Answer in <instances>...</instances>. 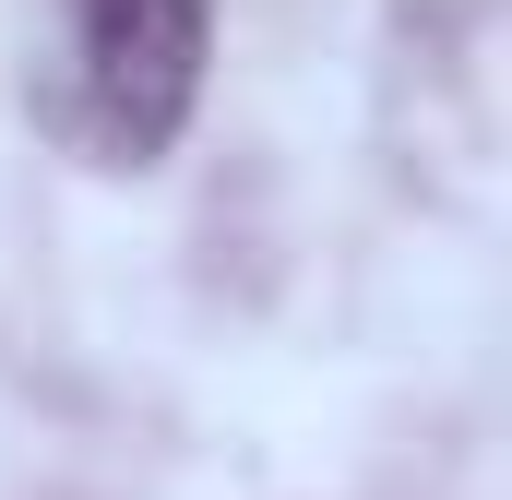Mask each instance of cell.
<instances>
[{"instance_id":"obj_1","label":"cell","mask_w":512,"mask_h":500,"mask_svg":"<svg viewBox=\"0 0 512 500\" xmlns=\"http://www.w3.org/2000/svg\"><path fill=\"white\" fill-rule=\"evenodd\" d=\"M215 60V0H72V131L108 167H155Z\"/></svg>"}]
</instances>
